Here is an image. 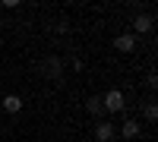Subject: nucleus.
<instances>
[{
    "label": "nucleus",
    "instance_id": "39448f33",
    "mask_svg": "<svg viewBox=\"0 0 158 142\" xmlns=\"http://www.w3.org/2000/svg\"><path fill=\"white\" fill-rule=\"evenodd\" d=\"M114 47L120 51V54H130V51H136V35H117V38H114Z\"/></svg>",
    "mask_w": 158,
    "mask_h": 142
},
{
    "label": "nucleus",
    "instance_id": "20e7f679",
    "mask_svg": "<svg viewBox=\"0 0 158 142\" xmlns=\"http://www.w3.org/2000/svg\"><path fill=\"white\" fill-rule=\"evenodd\" d=\"M95 139H98V142H111V139H114V123L98 120V123H95Z\"/></svg>",
    "mask_w": 158,
    "mask_h": 142
},
{
    "label": "nucleus",
    "instance_id": "f257e3e1",
    "mask_svg": "<svg viewBox=\"0 0 158 142\" xmlns=\"http://www.w3.org/2000/svg\"><path fill=\"white\" fill-rule=\"evenodd\" d=\"M38 76H44V79H60L63 76V60L60 57H44L38 63Z\"/></svg>",
    "mask_w": 158,
    "mask_h": 142
},
{
    "label": "nucleus",
    "instance_id": "0eeeda50",
    "mask_svg": "<svg viewBox=\"0 0 158 142\" xmlns=\"http://www.w3.org/2000/svg\"><path fill=\"white\" fill-rule=\"evenodd\" d=\"M85 111L92 114V117H101V114H104V104H101V95H89V101H85Z\"/></svg>",
    "mask_w": 158,
    "mask_h": 142
},
{
    "label": "nucleus",
    "instance_id": "1a4fd4ad",
    "mask_svg": "<svg viewBox=\"0 0 158 142\" xmlns=\"http://www.w3.org/2000/svg\"><path fill=\"white\" fill-rule=\"evenodd\" d=\"M142 114H146V120H149V123H155V120H158V108H155V101H146Z\"/></svg>",
    "mask_w": 158,
    "mask_h": 142
},
{
    "label": "nucleus",
    "instance_id": "7ed1b4c3",
    "mask_svg": "<svg viewBox=\"0 0 158 142\" xmlns=\"http://www.w3.org/2000/svg\"><path fill=\"white\" fill-rule=\"evenodd\" d=\"M133 29H136L139 35L152 32V29H155V16H152V13H142V16H136V19H133Z\"/></svg>",
    "mask_w": 158,
    "mask_h": 142
},
{
    "label": "nucleus",
    "instance_id": "6e6552de",
    "mask_svg": "<svg viewBox=\"0 0 158 142\" xmlns=\"http://www.w3.org/2000/svg\"><path fill=\"white\" fill-rule=\"evenodd\" d=\"M120 133H123L127 139H136V136H139V123H136V120H127V123L120 126Z\"/></svg>",
    "mask_w": 158,
    "mask_h": 142
},
{
    "label": "nucleus",
    "instance_id": "423d86ee",
    "mask_svg": "<svg viewBox=\"0 0 158 142\" xmlns=\"http://www.w3.org/2000/svg\"><path fill=\"white\" fill-rule=\"evenodd\" d=\"M0 108H3L6 114H19V111H22V98H19V95H6L3 101H0Z\"/></svg>",
    "mask_w": 158,
    "mask_h": 142
},
{
    "label": "nucleus",
    "instance_id": "f03ea898",
    "mask_svg": "<svg viewBox=\"0 0 158 142\" xmlns=\"http://www.w3.org/2000/svg\"><path fill=\"white\" fill-rule=\"evenodd\" d=\"M101 104H104V111L120 114V111H127V95L120 92V88H111L108 95H101Z\"/></svg>",
    "mask_w": 158,
    "mask_h": 142
},
{
    "label": "nucleus",
    "instance_id": "9d476101",
    "mask_svg": "<svg viewBox=\"0 0 158 142\" xmlns=\"http://www.w3.org/2000/svg\"><path fill=\"white\" fill-rule=\"evenodd\" d=\"M0 133H3V126H0Z\"/></svg>",
    "mask_w": 158,
    "mask_h": 142
}]
</instances>
